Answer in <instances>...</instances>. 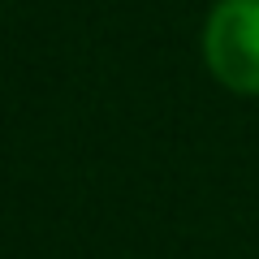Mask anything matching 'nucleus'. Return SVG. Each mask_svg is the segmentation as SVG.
Instances as JSON below:
<instances>
[{
	"label": "nucleus",
	"mask_w": 259,
	"mask_h": 259,
	"mask_svg": "<svg viewBox=\"0 0 259 259\" xmlns=\"http://www.w3.org/2000/svg\"><path fill=\"white\" fill-rule=\"evenodd\" d=\"M203 61L221 87L259 95V0H216L203 26Z\"/></svg>",
	"instance_id": "f257e3e1"
}]
</instances>
